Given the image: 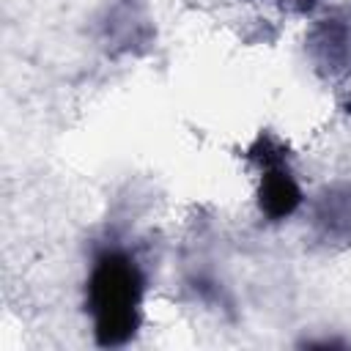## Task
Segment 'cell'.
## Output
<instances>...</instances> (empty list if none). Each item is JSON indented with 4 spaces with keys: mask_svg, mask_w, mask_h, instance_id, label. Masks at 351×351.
Masks as SVG:
<instances>
[{
    "mask_svg": "<svg viewBox=\"0 0 351 351\" xmlns=\"http://www.w3.org/2000/svg\"><path fill=\"white\" fill-rule=\"evenodd\" d=\"M145 277L137 261L123 250L96 255L85 282V310L99 346H123L143 321Z\"/></svg>",
    "mask_w": 351,
    "mask_h": 351,
    "instance_id": "1",
    "label": "cell"
},
{
    "mask_svg": "<svg viewBox=\"0 0 351 351\" xmlns=\"http://www.w3.org/2000/svg\"><path fill=\"white\" fill-rule=\"evenodd\" d=\"M261 162V184H258V206L261 214L269 219H285L291 217L302 203V189L293 178V173L285 165V156L277 154H258Z\"/></svg>",
    "mask_w": 351,
    "mask_h": 351,
    "instance_id": "2",
    "label": "cell"
}]
</instances>
